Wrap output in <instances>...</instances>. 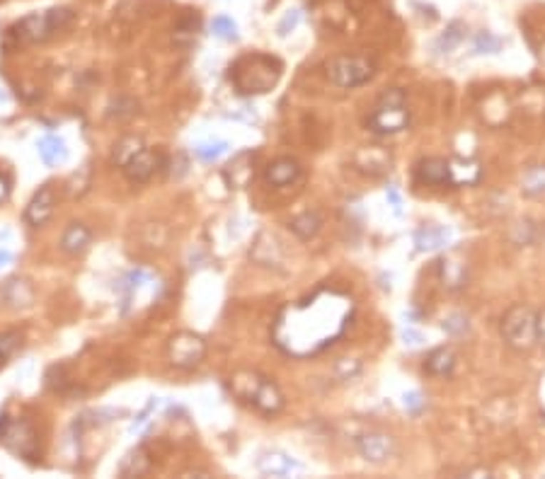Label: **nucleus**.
I'll use <instances>...</instances> for the list:
<instances>
[{"instance_id": "obj_1", "label": "nucleus", "mask_w": 545, "mask_h": 479, "mask_svg": "<svg viewBox=\"0 0 545 479\" xmlns=\"http://www.w3.org/2000/svg\"><path fill=\"white\" fill-rule=\"evenodd\" d=\"M354 315V300L337 288H320L313 296L286 305L277 315L272 339L293 359H308L340 339Z\"/></svg>"}, {"instance_id": "obj_2", "label": "nucleus", "mask_w": 545, "mask_h": 479, "mask_svg": "<svg viewBox=\"0 0 545 479\" xmlns=\"http://www.w3.org/2000/svg\"><path fill=\"white\" fill-rule=\"evenodd\" d=\"M281 63L267 53H250L230 66V83L240 95H265L277 88Z\"/></svg>"}, {"instance_id": "obj_3", "label": "nucleus", "mask_w": 545, "mask_h": 479, "mask_svg": "<svg viewBox=\"0 0 545 479\" xmlns=\"http://www.w3.org/2000/svg\"><path fill=\"white\" fill-rule=\"evenodd\" d=\"M228 385L233 395L243 399L245 404H250V407H255L257 411H262V414L274 416L284 409V395L277 388V383H272V380L260 376V373L250 371L235 373Z\"/></svg>"}, {"instance_id": "obj_4", "label": "nucleus", "mask_w": 545, "mask_h": 479, "mask_svg": "<svg viewBox=\"0 0 545 479\" xmlns=\"http://www.w3.org/2000/svg\"><path fill=\"white\" fill-rule=\"evenodd\" d=\"M71 20L73 12L68 8L34 12V15H27L17 24H12L8 32V44H36V41H44L54 32L63 29Z\"/></svg>"}, {"instance_id": "obj_5", "label": "nucleus", "mask_w": 545, "mask_h": 479, "mask_svg": "<svg viewBox=\"0 0 545 479\" xmlns=\"http://www.w3.org/2000/svg\"><path fill=\"white\" fill-rule=\"evenodd\" d=\"M0 441L12 455L27 460V463H36V458H39V436H36L32 423L22 416L5 414L0 419Z\"/></svg>"}, {"instance_id": "obj_6", "label": "nucleus", "mask_w": 545, "mask_h": 479, "mask_svg": "<svg viewBox=\"0 0 545 479\" xmlns=\"http://www.w3.org/2000/svg\"><path fill=\"white\" fill-rule=\"evenodd\" d=\"M409 124V112L405 104V92L402 90H388L376 102L373 112L369 116V126L376 133H397Z\"/></svg>"}, {"instance_id": "obj_7", "label": "nucleus", "mask_w": 545, "mask_h": 479, "mask_svg": "<svg viewBox=\"0 0 545 479\" xmlns=\"http://www.w3.org/2000/svg\"><path fill=\"white\" fill-rule=\"evenodd\" d=\"M536 312L529 305H514L501 319V336L514 351H531L538 341L536 334Z\"/></svg>"}, {"instance_id": "obj_8", "label": "nucleus", "mask_w": 545, "mask_h": 479, "mask_svg": "<svg viewBox=\"0 0 545 479\" xmlns=\"http://www.w3.org/2000/svg\"><path fill=\"white\" fill-rule=\"evenodd\" d=\"M373 63L361 56H337L327 63V78L337 88H359L373 78Z\"/></svg>"}, {"instance_id": "obj_9", "label": "nucleus", "mask_w": 545, "mask_h": 479, "mask_svg": "<svg viewBox=\"0 0 545 479\" xmlns=\"http://www.w3.org/2000/svg\"><path fill=\"white\" fill-rule=\"evenodd\" d=\"M206 356V341L194 331H177L168 341V359L175 368H197Z\"/></svg>"}, {"instance_id": "obj_10", "label": "nucleus", "mask_w": 545, "mask_h": 479, "mask_svg": "<svg viewBox=\"0 0 545 479\" xmlns=\"http://www.w3.org/2000/svg\"><path fill=\"white\" fill-rule=\"evenodd\" d=\"M158 281L153 279L148 272L136 269L128 272L126 279L121 281V312L128 315L131 310H136L138 305H148L158 293Z\"/></svg>"}, {"instance_id": "obj_11", "label": "nucleus", "mask_w": 545, "mask_h": 479, "mask_svg": "<svg viewBox=\"0 0 545 479\" xmlns=\"http://www.w3.org/2000/svg\"><path fill=\"white\" fill-rule=\"evenodd\" d=\"M357 445H359L361 458L369 460L373 465H383L395 455V441H393V436H388V433H378V431L364 433V436H359Z\"/></svg>"}, {"instance_id": "obj_12", "label": "nucleus", "mask_w": 545, "mask_h": 479, "mask_svg": "<svg viewBox=\"0 0 545 479\" xmlns=\"http://www.w3.org/2000/svg\"><path fill=\"white\" fill-rule=\"evenodd\" d=\"M158 168H161V155H158L156 150H151V148H138L124 165H121L124 175L136 184L148 182L151 177L158 172Z\"/></svg>"}, {"instance_id": "obj_13", "label": "nucleus", "mask_w": 545, "mask_h": 479, "mask_svg": "<svg viewBox=\"0 0 545 479\" xmlns=\"http://www.w3.org/2000/svg\"><path fill=\"white\" fill-rule=\"evenodd\" d=\"M54 204H56V194H54V189L49 187V184H44V187L32 196L27 208H24V220H27L29 225H34V228H39V225H44L46 220L51 218Z\"/></svg>"}, {"instance_id": "obj_14", "label": "nucleus", "mask_w": 545, "mask_h": 479, "mask_svg": "<svg viewBox=\"0 0 545 479\" xmlns=\"http://www.w3.org/2000/svg\"><path fill=\"white\" fill-rule=\"evenodd\" d=\"M298 468H301V465H298L291 455H286V453H281V450H267V453H262V455L257 458V470H260L262 475H267V477H286Z\"/></svg>"}, {"instance_id": "obj_15", "label": "nucleus", "mask_w": 545, "mask_h": 479, "mask_svg": "<svg viewBox=\"0 0 545 479\" xmlns=\"http://www.w3.org/2000/svg\"><path fill=\"white\" fill-rule=\"evenodd\" d=\"M417 180L434 187L451 184V160L446 158H427L417 165Z\"/></svg>"}, {"instance_id": "obj_16", "label": "nucleus", "mask_w": 545, "mask_h": 479, "mask_svg": "<svg viewBox=\"0 0 545 479\" xmlns=\"http://www.w3.org/2000/svg\"><path fill=\"white\" fill-rule=\"evenodd\" d=\"M301 177V165L291 158H279L274 163H269V168L265 172V180L272 184V187H289Z\"/></svg>"}, {"instance_id": "obj_17", "label": "nucleus", "mask_w": 545, "mask_h": 479, "mask_svg": "<svg viewBox=\"0 0 545 479\" xmlns=\"http://www.w3.org/2000/svg\"><path fill=\"white\" fill-rule=\"evenodd\" d=\"M451 237L453 232L451 228H446V225H427V228L417 230L414 242H417V249L422 252H437V249L449 247Z\"/></svg>"}, {"instance_id": "obj_18", "label": "nucleus", "mask_w": 545, "mask_h": 479, "mask_svg": "<svg viewBox=\"0 0 545 479\" xmlns=\"http://www.w3.org/2000/svg\"><path fill=\"white\" fill-rule=\"evenodd\" d=\"M456 361H458L456 351H453L451 346H439L427 356L424 368H427V373H432V376H437V378H449L453 373V368H456Z\"/></svg>"}, {"instance_id": "obj_19", "label": "nucleus", "mask_w": 545, "mask_h": 479, "mask_svg": "<svg viewBox=\"0 0 545 479\" xmlns=\"http://www.w3.org/2000/svg\"><path fill=\"white\" fill-rule=\"evenodd\" d=\"M439 272H441V281H444L449 288H461L468 279V267H465L463 259H458V254H446L444 259L439 262Z\"/></svg>"}, {"instance_id": "obj_20", "label": "nucleus", "mask_w": 545, "mask_h": 479, "mask_svg": "<svg viewBox=\"0 0 545 479\" xmlns=\"http://www.w3.org/2000/svg\"><path fill=\"white\" fill-rule=\"evenodd\" d=\"M90 240H93V235H90V230L83 223H71L66 228L63 237H61V247L68 254H83L90 247Z\"/></svg>"}, {"instance_id": "obj_21", "label": "nucleus", "mask_w": 545, "mask_h": 479, "mask_svg": "<svg viewBox=\"0 0 545 479\" xmlns=\"http://www.w3.org/2000/svg\"><path fill=\"white\" fill-rule=\"evenodd\" d=\"M480 180V165L475 160L456 158L451 160V184L453 187H470Z\"/></svg>"}, {"instance_id": "obj_22", "label": "nucleus", "mask_w": 545, "mask_h": 479, "mask_svg": "<svg viewBox=\"0 0 545 479\" xmlns=\"http://www.w3.org/2000/svg\"><path fill=\"white\" fill-rule=\"evenodd\" d=\"M36 150H39V158L44 160L46 165H58L63 163L66 158H68V148H66V140L58 138V136H44L39 138V143H36Z\"/></svg>"}, {"instance_id": "obj_23", "label": "nucleus", "mask_w": 545, "mask_h": 479, "mask_svg": "<svg viewBox=\"0 0 545 479\" xmlns=\"http://www.w3.org/2000/svg\"><path fill=\"white\" fill-rule=\"evenodd\" d=\"M151 468V460H148V453H146V448H133L128 455L121 460V465H119V475H124V477H138V475H143L146 470Z\"/></svg>"}, {"instance_id": "obj_24", "label": "nucleus", "mask_w": 545, "mask_h": 479, "mask_svg": "<svg viewBox=\"0 0 545 479\" xmlns=\"http://www.w3.org/2000/svg\"><path fill=\"white\" fill-rule=\"evenodd\" d=\"M524 196H541L545 194V165H534L521 177Z\"/></svg>"}, {"instance_id": "obj_25", "label": "nucleus", "mask_w": 545, "mask_h": 479, "mask_svg": "<svg viewBox=\"0 0 545 479\" xmlns=\"http://www.w3.org/2000/svg\"><path fill=\"white\" fill-rule=\"evenodd\" d=\"M32 288L27 286V281H10L8 286H5V300H8L10 305H15V308H29L32 305Z\"/></svg>"}, {"instance_id": "obj_26", "label": "nucleus", "mask_w": 545, "mask_h": 479, "mask_svg": "<svg viewBox=\"0 0 545 479\" xmlns=\"http://www.w3.org/2000/svg\"><path fill=\"white\" fill-rule=\"evenodd\" d=\"M320 225H322L320 216H317V213H310V211L308 213H301L298 218L291 220V230L296 232V235L301 237V240L315 237L317 230H320Z\"/></svg>"}, {"instance_id": "obj_27", "label": "nucleus", "mask_w": 545, "mask_h": 479, "mask_svg": "<svg viewBox=\"0 0 545 479\" xmlns=\"http://www.w3.org/2000/svg\"><path fill=\"white\" fill-rule=\"evenodd\" d=\"M245 155L248 153H243V155H238L233 163L228 165V170H225V177H228V182L233 184V187H238V189H243L245 184L250 182V177H253V165L250 168H245Z\"/></svg>"}, {"instance_id": "obj_28", "label": "nucleus", "mask_w": 545, "mask_h": 479, "mask_svg": "<svg viewBox=\"0 0 545 479\" xmlns=\"http://www.w3.org/2000/svg\"><path fill=\"white\" fill-rule=\"evenodd\" d=\"M213 34L220 36V39H235L238 36V24L230 20L228 15H216L211 22Z\"/></svg>"}, {"instance_id": "obj_29", "label": "nucleus", "mask_w": 545, "mask_h": 479, "mask_svg": "<svg viewBox=\"0 0 545 479\" xmlns=\"http://www.w3.org/2000/svg\"><path fill=\"white\" fill-rule=\"evenodd\" d=\"M223 153H228V143H225V140H211V143L197 145V155L204 160V163H213V160H218Z\"/></svg>"}, {"instance_id": "obj_30", "label": "nucleus", "mask_w": 545, "mask_h": 479, "mask_svg": "<svg viewBox=\"0 0 545 479\" xmlns=\"http://www.w3.org/2000/svg\"><path fill=\"white\" fill-rule=\"evenodd\" d=\"M463 39V32H461V24H451L449 27V32H446L444 36L439 39V51H444V53H449V51H453V48L458 46V41Z\"/></svg>"}, {"instance_id": "obj_31", "label": "nucleus", "mask_w": 545, "mask_h": 479, "mask_svg": "<svg viewBox=\"0 0 545 479\" xmlns=\"http://www.w3.org/2000/svg\"><path fill=\"white\" fill-rule=\"evenodd\" d=\"M20 346V334H0V368L5 366V361L15 354V349Z\"/></svg>"}, {"instance_id": "obj_32", "label": "nucleus", "mask_w": 545, "mask_h": 479, "mask_svg": "<svg viewBox=\"0 0 545 479\" xmlns=\"http://www.w3.org/2000/svg\"><path fill=\"white\" fill-rule=\"evenodd\" d=\"M499 46H501V41L497 39V36L489 34V32L477 34V39H475V51L477 53H497Z\"/></svg>"}, {"instance_id": "obj_33", "label": "nucleus", "mask_w": 545, "mask_h": 479, "mask_svg": "<svg viewBox=\"0 0 545 479\" xmlns=\"http://www.w3.org/2000/svg\"><path fill=\"white\" fill-rule=\"evenodd\" d=\"M138 148H143V145H141V140H138V138H126V140H121V143H119V148H116V153H114L116 163H119V165H124L126 160L131 158L133 153H136Z\"/></svg>"}, {"instance_id": "obj_34", "label": "nucleus", "mask_w": 545, "mask_h": 479, "mask_svg": "<svg viewBox=\"0 0 545 479\" xmlns=\"http://www.w3.org/2000/svg\"><path fill=\"white\" fill-rule=\"evenodd\" d=\"M465 329H468V317L461 315V312L444 319V331H449V334H463Z\"/></svg>"}, {"instance_id": "obj_35", "label": "nucleus", "mask_w": 545, "mask_h": 479, "mask_svg": "<svg viewBox=\"0 0 545 479\" xmlns=\"http://www.w3.org/2000/svg\"><path fill=\"white\" fill-rule=\"evenodd\" d=\"M402 404H405V409L409 411V414H419L422 409L427 407V399L419 395V392H407L405 397H402Z\"/></svg>"}, {"instance_id": "obj_36", "label": "nucleus", "mask_w": 545, "mask_h": 479, "mask_svg": "<svg viewBox=\"0 0 545 479\" xmlns=\"http://www.w3.org/2000/svg\"><path fill=\"white\" fill-rule=\"evenodd\" d=\"M298 20H301V12H298V10L289 12V15L284 17V22L279 24V34L286 36V34H289V29H293V27L298 24Z\"/></svg>"}, {"instance_id": "obj_37", "label": "nucleus", "mask_w": 545, "mask_h": 479, "mask_svg": "<svg viewBox=\"0 0 545 479\" xmlns=\"http://www.w3.org/2000/svg\"><path fill=\"white\" fill-rule=\"evenodd\" d=\"M536 334H538V341L545 346V310L536 317Z\"/></svg>"}, {"instance_id": "obj_38", "label": "nucleus", "mask_w": 545, "mask_h": 479, "mask_svg": "<svg viewBox=\"0 0 545 479\" xmlns=\"http://www.w3.org/2000/svg\"><path fill=\"white\" fill-rule=\"evenodd\" d=\"M10 196V180L5 175H0V204Z\"/></svg>"}, {"instance_id": "obj_39", "label": "nucleus", "mask_w": 545, "mask_h": 479, "mask_svg": "<svg viewBox=\"0 0 545 479\" xmlns=\"http://www.w3.org/2000/svg\"><path fill=\"white\" fill-rule=\"evenodd\" d=\"M385 196H388V199H390V204H393V208H395V211L397 213H400V196H397V192H395V189L393 187H388V192H385Z\"/></svg>"}, {"instance_id": "obj_40", "label": "nucleus", "mask_w": 545, "mask_h": 479, "mask_svg": "<svg viewBox=\"0 0 545 479\" xmlns=\"http://www.w3.org/2000/svg\"><path fill=\"white\" fill-rule=\"evenodd\" d=\"M12 262V252L10 249H0V269H5Z\"/></svg>"}]
</instances>
